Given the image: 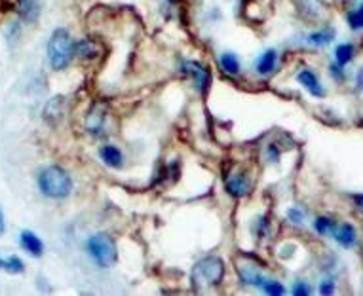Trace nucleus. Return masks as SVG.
Masks as SVG:
<instances>
[{"label": "nucleus", "mask_w": 363, "mask_h": 296, "mask_svg": "<svg viewBox=\"0 0 363 296\" xmlns=\"http://www.w3.org/2000/svg\"><path fill=\"white\" fill-rule=\"evenodd\" d=\"M38 188L46 198L52 200H63L71 194L72 178L71 175L60 166L44 167L38 175Z\"/></svg>", "instance_id": "1"}, {"label": "nucleus", "mask_w": 363, "mask_h": 296, "mask_svg": "<svg viewBox=\"0 0 363 296\" xmlns=\"http://www.w3.org/2000/svg\"><path fill=\"white\" fill-rule=\"evenodd\" d=\"M225 278V262L219 256H206L194 264L191 272V279L194 289H211L223 281Z\"/></svg>", "instance_id": "2"}, {"label": "nucleus", "mask_w": 363, "mask_h": 296, "mask_svg": "<svg viewBox=\"0 0 363 296\" xmlns=\"http://www.w3.org/2000/svg\"><path fill=\"white\" fill-rule=\"evenodd\" d=\"M74 57V40L69 30L57 29L48 42V61L54 71H63Z\"/></svg>", "instance_id": "3"}, {"label": "nucleus", "mask_w": 363, "mask_h": 296, "mask_svg": "<svg viewBox=\"0 0 363 296\" xmlns=\"http://www.w3.org/2000/svg\"><path fill=\"white\" fill-rule=\"evenodd\" d=\"M86 251L94 258L97 266L101 268H111L116 262V258H118L116 243H114V239L108 234H96V236L88 237Z\"/></svg>", "instance_id": "4"}, {"label": "nucleus", "mask_w": 363, "mask_h": 296, "mask_svg": "<svg viewBox=\"0 0 363 296\" xmlns=\"http://www.w3.org/2000/svg\"><path fill=\"white\" fill-rule=\"evenodd\" d=\"M226 192L234 198H245L251 192V181L250 175L245 171H234L230 173L225 181Z\"/></svg>", "instance_id": "5"}, {"label": "nucleus", "mask_w": 363, "mask_h": 296, "mask_svg": "<svg viewBox=\"0 0 363 296\" xmlns=\"http://www.w3.org/2000/svg\"><path fill=\"white\" fill-rule=\"evenodd\" d=\"M183 71L189 74V76H192V80H194V86H196L202 93H206L209 88V82H211V78H209V72L208 69L203 65H200V63H196V61H186L185 65H183Z\"/></svg>", "instance_id": "6"}, {"label": "nucleus", "mask_w": 363, "mask_h": 296, "mask_svg": "<svg viewBox=\"0 0 363 296\" xmlns=\"http://www.w3.org/2000/svg\"><path fill=\"white\" fill-rule=\"evenodd\" d=\"M238 275L242 283L251 285V287H261L262 281H264L259 266H257L255 262H251V261L238 262Z\"/></svg>", "instance_id": "7"}, {"label": "nucleus", "mask_w": 363, "mask_h": 296, "mask_svg": "<svg viewBox=\"0 0 363 296\" xmlns=\"http://www.w3.org/2000/svg\"><path fill=\"white\" fill-rule=\"evenodd\" d=\"M335 241L342 245L345 249H352L356 247L357 243V232L356 228L350 224V222H342V224H337L333 230Z\"/></svg>", "instance_id": "8"}, {"label": "nucleus", "mask_w": 363, "mask_h": 296, "mask_svg": "<svg viewBox=\"0 0 363 296\" xmlns=\"http://www.w3.org/2000/svg\"><path fill=\"white\" fill-rule=\"evenodd\" d=\"M297 80L301 86H304V89L310 95H314V97H323L325 95V89H323V86L320 84L318 76H315V72H312L310 69H303V71L298 72Z\"/></svg>", "instance_id": "9"}, {"label": "nucleus", "mask_w": 363, "mask_h": 296, "mask_svg": "<svg viewBox=\"0 0 363 296\" xmlns=\"http://www.w3.org/2000/svg\"><path fill=\"white\" fill-rule=\"evenodd\" d=\"M99 52H101L99 42L91 40V38H82V40L74 44V55H78V57L84 61L97 59V57H99Z\"/></svg>", "instance_id": "10"}, {"label": "nucleus", "mask_w": 363, "mask_h": 296, "mask_svg": "<svg viewBox=\"0 0 363 296\" xmlns=\"http://www.w3.org/2000/svg\"><path fill=\"white\" fill-rule=\"evenodd\" d=\"M16 10H18L19 18L23 19L25 23H35L38 16H40L38 0H18L16 2Z\"/></svg>", "instance_id": "11"}, {"label": "nucleus", "mask_w": 363, "mask_h": 296, "mask_svg": "<svg viewBox=\"0 0 363 296\" xmlns=\"http://www.w3.org/2000/svg\"><path fill=\"white\" fill-rule=\"evenodd\" d=\"M19 245L23 247V251H27L30 256H42L44 253V243L36 234H33L30 230L21 232V236H19Z\"/></svg>", "instance_id": "12"}, {"label": "nucleus", "mask_w": 363, "mask_h": 296, "mask_svg": "<svg viewBox=\"0 0 363 296\" xmlns=\"http://www.w3.org/2000/svg\"><path fill=\"white\" fill-rule=\"evenodd\" d=\"M99 156H101V160L105 161V166L113 167V169H120V167L124 166V154H122V150L118 147H114V144H105L99 150Z\"/></svg>", "instance_id": "13"}, {"label": "nucleus", "mask_w": 363, "mask_h": 296, "mask_svg": "<svg viewBox=\"0 0 363 296\" xmlns=\"http://www.w3.org/2000/svg\"><path fill=\"white\" fill-rule=\"evenodd\" d=\"M276 65H278V52L276 50H267L257 61V72L261 76H267V74H272L276 71Z\"/></svg>", "instance_id": "14"}, {"label": "nucleus", "mask_w": 363, "mask_h": 296, "mask_svg": "<svg viewBox=\"0 0 363 296\" xmlns=\"http://www.w3.org/2000/svg\"><path fill=\"white\" fill-rule=\"evenodd\" d=\"M335 29H331V27H325V29L322 30H315V33H312V35L308 36V42L312 44V46H328V44H331V42L335 40Z\"/></svg>", "instance_id": "15"}, {"label": "nucleus", "mask_w": 363, "mask_h": 296, "mask_svg": "<svg viewBox=\"0 0 363 296\" xmlns=\"http://www.w3.org/2000/svg\"><path fill=\"white\" fill-rule=\"evenodd\" d=\"M354 54H356V47L354 44H339L337 50H335V59H337V65L345 67L348 65L352 59H354Z\"/></svg>", "instance_id": "16"}, {"label": "nucleus", "mask_w": 363, "mask_h": 296, "mask_svg": "<svg viewBox=\"0 0 363 296\" xmlns=\"http://www.w3.org/2000/svg\"><path fill=\"white\" fill-rule=\"evenodd\" d=\"M219 65L223 67V71H225L226 74H233V76H236V74L240 72L238 57H236L234 54H230V52H226V54L220 55Z\"/></svg>", "instance_id": "17"}, {"label": "nucleus", "mask_w": 363, "mask_h": 296, "mask_svg": "<svg viewBox=\"0 0 363 296\" xmlns=\"http://www.w3.org/2000/svg\"><path fill=\"white\" fill-rule=\"evenodd\" d=\"M335 226H337V222H335L331 217H318L314 222V228L315 232L320 234V236H328V234H333Z\"/></svg>", "instance_id": "18"}, {"label": "nucleus", "mask_w": 363, "mask_h": 296, "mask_svg": "<svg viewBox=\"0 0 363 296\" xmlns=\"http://www.w3.org/2000/svg\"><path fill=\"white\" fill-rule=\"evenodd\" d=\"M348 25H350L352 30L363 29V4H359L356 10L348 13Z\"/></svg>", "instance_id": "19"}, {"label": "nucleus", "mask_w": 363, "mask_h": 296, "mask_svg": "<svg viewBox=\"0 0 363 296\" xmlns=\"http://www.w3.org/2000/svg\"><path fill=\"white\" fill-rule=\"evenodd\" d=\"M262 290L270 296H281L286 295V289H284V285L280 281H274V279H270V281H262Z\"/></svg>", "instance_id": "20"}, {"label": "nucleus", "mask_w": 363, "mask_h": 296, "mask_svg": "<svg viewBox=\"0 0 363 296\" xmlns=\"http://www.w3.org/2000/svg\"><path fill=\"white\" fill-rule=\"evenodd\" d=\"M4 270L10 273H23L25 266L23 262H21V258H18V256H10L8 261H4Z\"/></svg>", "instance_id": "21"}, {"label": "nucleus", "mask_w": 363, "mask_h": 296, "mask_svg": "<svg viewBox=\"0 0 363 296\" xmlns=\"http://www.w3.org/2000/svg\"><path fill=\"white\" fill-rule=\"evenodd\" d=\"M291 292L295 296H308L310 292H312V289H310L306 281H297V283H295V287H293Z\"/></svg>", "instance_id": "22"}, {"label": "nucleus", "mask_w": 363, "mask_h": 296, "mask_svg": "<svg viewBox=\"0 0 363 296\" xmlns=\"http://www.w3.org/2000/svg\"><path fill=\"white\" fill-rule=\"evenodd\" d=\"M287 219L291 220L293 224H301L304 220V213L298 207H291L287 211Z\"/></svg>", "instance_id": "23"}, {"label": "nucleus", "mask_w": 363, "mask_h": 296, "mask_svg": "<svg viewBox=\"0 0 363 296\" xmlns=\"http://www.w3.org/2000/svg\"><path fill=\"white\" fill-rule=\"evenodd\" d=\"M335 292V283L331 279H325L322 285H320V295H333Z\"/></svg>", "instance_id": "24"}, {"label": "nucleus", "mask_w": 363, "mask_h": 296, "mask_svg": "<svg viewBox=\"0 0 363 296\" xmlns=\"http://www.w3.org/2000/svg\"><path fill=\"white\" fill-rule=\"evenodd\" d=\"M352 202H354L357 211L363 215V194H352Z\"/></svg>", "instance_id": "25"}, {"label": "nucleus", "mask_w": 363, "mask_h": 296, "mask_svg": "<svg viewBox=\"0 0 363 296\" xmlns=\"http://www.w3.org/2000/svg\"><path fill=\"white\" fill-rule=\"evenodd\" d=\"M268 156H270V160L274 161V164L280 160V152H278V148H276L274 144H270V147H268Z\"/></svg>", "instance_id": "26"}, {"label": "nucleus", "mask_w": 363, "mask_h": 296, "mask_svg": "<svg viewBox=\"0 0 363 296\" xmlns=\"http://www.w3.org/2000/svg\"><path fill=\"white\" fill-rule=\"evenodd\" d=\"M340 69H342V67H339V65H337V67H331V74H333V76H337V78H339V80H342V78H345V74H342V72H340Z\"/></svg>", "instance_id": "27"}, {"label": "nucleus", "mask_w": 363, "mask_h": 296, "mask_svg": "<svg viewBox=\"0 0 363 296\" xmlns=\"http://www.w3.org/2000/svg\"><path fill=\"white\" fill-rule=\"evenodd\" d=\"M4 230H6V222H4V213L0 209V234H4Z\"/></svg>", "instance_id": "28"}, {"label": "nucleus", "mask_w": 363, "mask_h": 296, "mask_svg": "<svg viewBox=\"0 0 363 296\" xmlns=\"http://www.w3.org/2000/svg\"><path fill=\"white\" fill-rule=\"evenodd\" d=\"M0 270H4V258H0Z\"/></svg>", "instance_id": "29"}]
</instances>
